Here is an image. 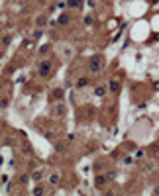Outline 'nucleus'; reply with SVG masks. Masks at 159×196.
Here are the masks:
<instances>
[{"instance_id":"obj_14","label":"nucleus","mask_w":159,"mask_h":196,"mask_svg":"<svg viewBox=\"0 0 159 196\" xmlns=\"http://www.w3.org/2000/svg\"><path fill=\"white\" fill-rule=\"evenodd\" d=\"M65 6H67V8H81L83 2H81V0H67Z\"/></svg>"},{"instance_id":"obj_1","label":"nucleus","mask_w":159,"mask_h":196,"mask_svg":"<svg viewBox=\"0 0 159 196\" xmlns=\"http://www.w3.org/2000/svg\"><path fill=\"white\" fill-rule=\"evenodd\" d=\"M53 73V59L51 57H45V59H41L39 63H37V69H36V75L39 78H49Z\"/></svg>"},{"instance_id":"obj_8","label":"nucleus","mask_w":159,"mask_h":196,"mask_svg":"<svg viewBox=\"0 0 159 196\" xmlns=\"http://www.w3.org/2000/svg\"><path fill=\"white\" fill-rule=\"evenodd\" d=\"M106 92H108V86H102V85L94 86V90H93V94L96 98H104V96H106Z\"/></svg>"},{"instance_id":"obj_23","label":"nucleus","mask_w":159,"mask_h":196,"mask_svg":"<svg viewBox=\"0 0 159 196\" xmlns=\"http://www.w3.org/2000/svg\"><path fill=\"white\" fill-rule=\"evenodd\" d=\"M144 155H145V149H137V151H136V157H137V159H141Z\"/></svg>"},{"instance_id":"obj_30","label":"nucleus","mask_w":159,"mask_h":196,"mask_svg":"<svg viewBox=\"0 0 159 196\" xmlns=\"http://www.w3.org/2000/svg\"><path fill=\"white\" fill-rule=\"evenodd\" d=\"M153 194H159V186H155V188H153Z\"/></svg>"},{"instance_id":"obj_7","label":"nucleus","mask_w":159,"mask_h":196,"mask_svg":"<svg viewBox=\"0 0 159 196\" xmlns=\"http://www.w3.org/2000/svg\"><path fill=\"white\" fill-rule=\"evenodd\" d=\"M51 114H53V116H59V118H63V116H67V106L59 102V104H57V106L51 110Z\"/></svg>"},{"instance_id":"obj_19","label":"nucleus","mask_w":159,"mask_h":196,"mask_svg":"<svg viewBox=\"0 0 159 196\" xmlns=\"http://www.w3.org/2000/svg\"><path fill=\"white\" fill-rule=\"evenodd\" d=\"M33 169H37V163H36V161H33V159H30V161H28V171H30V173H32Z\"/></svg>"},{"instance_id":"obj_15","label":"nucleus","mask_w":159,"mask_h":196,"mask_svg":"<svg viewBox=\"0 0 159 196\" xmlns=\"http://www.w3.org/2000/svg\"><path fill=\"white\" fill-rule=\"evenodd\" d=\"M106 177H108V182H110V181H114V178L118 177V171H116V169H110V171L106 173Z\"/></svg>"},{"instance_id":"obj_10","label":"nucleus","mask_w":159,"mask_h":196,"mask_svg":"<svg viewBox=\"0 0 159 196\" xmlns=\"http://www.w3.org/2000/svg\"><path fill=\"white\" fill-rule=\"evenodd\" d=\"M18 181H20V184H22V186H28V182L32 181V174H30V171H26V173H22V174H20V177H18Z\"/></svg>"},{"instance_id":"obj_12","label":"nucleus","mask_w":159,"mask_h":196,"mask_svg":"<svg viewBox=\"0 0 159 196\" xmlns=\"http://www.w3.org/2000/svg\"><path fill=\"white\" fill-rule=\"evenodd\" d=\"M36 26L37 28H45L47 26V18H45V16H37L36 18Z\"/></svg>"},{"instance_id":"obj_21","label":"nucleus","mask_w":159,"mask_h":196,"mask_svg":"<svg viewBox=\"0 0 159 196\" xmlns=\"http://www.w3.org/2000/svg\"><path fill=\"white\" fill-rule=\"evenodd\" d=\"M153 167H155V163H153V161H147V163L144 165V169L145 171H153Z\"/></svg>"},{"instance_id":"obj_24","label":"nucleus","mask_w":159,"mask_h":196,"mask_svg":"<svg viewBox=\"0 0 159 196\" xmlns=\"http://www.w3.org/2000/svg\"><path fill=\"white\" fill-rule=\"evenodd\" d=\"M110 157H112V159H120V157H122V153H120V151H112Z\"/></svg>"},{"instance_id":"obj_27","label":"nucleus","mask_w":159,"mask_h":196,"mask_svg":"<svg viewBox=\"0 0 159 196\" xmlns=\"http://www.w3.org/2000/svg\"><path fill=\"white\" fill-rule=\"evenodd\" d=\"M8 106V100L6 98H0V108H6Z\"/></svg>"},{"instance_id":"obj_9","label":"nucleus","mask_w":159,"mask_h":196,"mask_svg":"<svg viewBox=\"0 0 159 196\" xmlns=\"http://www.w3.org/2000/svg\"><path fill=\"white\" fill-rule=\"evenodd\" d=\"M30 174H32V181L33 182H41V181H43V177H45V173L41 169H33Z\"/></svg>"},{"instance_id":"obj_18","label":"nucleus","mask_w":159,"mask_h":196,"mask_svg":"<svg viewBox=\"0 0 159 196\" xmlns=\"http://www.w3.org/2000/svg\"><path fill=\"white\" fill-rule=\"evenodd\" d=\"M32 194H45V188H43V186L39 184V186H36V188L32 190Z\"/></svg>"},{"instance_id":"obj_17","label":"nucleus","mask_w":159,"mask_h":196,"mask_svg":"<svg viewBox=\"0 0 159 196\" xmlns=\"http://www.w3.org/2000/svg\"><path fill=\"white\" fill-rule=\"evenodd\" d=\"M59 98H63V90L55 88V92H53V100H59Z\"/></svg>"},{"instance_id":"obj_29","label":"nucleus","mask_w":159,"mask_h":196,"mask_svg":"<svg viewBox=\"0 0 159 196\" xmlns=\"http://www.w3.org/2000/svg\"><path fill=\"white\" fill-rule=\"evenodd\" d=\"M153 88H155V90H159V81H157V82H153Z\"/></svg>"},{"instance_id":"obj_20","label":"nucleus","mask_w":159,"mask_h":196,"mask_svg":"<svg viewBox=\"0 0 159 196\" xmlns=\"http://www.w3.org/2000/svg\"><path fill=\"white\" fill-rule=\"evenodd\" d=\"M157 151H159V143H153L151 147H149V153H151V155H157Z\"/></svg>"},{"instance_id":"obj_4","label":"nucleus","mask_w":159,"mask_h":196,"mask_svg":"<svg viewBox=\"0 0 159 196\" xmlns=\"http://www.w3.org/2000/svg\"><path fill=\"white\" fill-rule=\"evenodd\" d=\"M47 184H49V186H59V184H61V174L57 173V171H51V173H49Z\"/></svg>"},{"instance_id":"obj_16","label":"nucleus","mask_w":159,"mask_h":196,"mask_svg":"<svg viewBox=\"0 0 159 196\" xmlns=\"http://www.w3.org/2000/svg\"><path fill=\"white\" fill-rule=\"evenodd\" d=\"M122 163H124V165H132V163H134V157H132V155H124V157H122Z\"/></svg>"},{"instance_id":"obj_11","label":"nucleus","mask_w":159,"mask_h":196,"mask_svg":"<svg viewBox=\"0 0 159 196\" xmlns=\"http://www.w3.org/2000/svg\"><path fill=\"white\" fill-rule=\"evenodd\" d=\"M22 153H24V155H28V157L33 155V149H32V145L28 143V141H22Z\"/></svg>"},{"instance_id":"obj_25","label":"nucleus","mask_w":159,"mask_h":196,"mask_svg":"<svg viewBox=\"0 0 159 196\" xmlns=\"http://www.w3.org/2000/svg\"><path fill=\"white\" fill-rule=\"evenodd\" d=\"M47 51H49V45H43V47L39 49V55H45V53H47Z\"/></svg>"},{"instance_id":"obj_22","label":"nucleus","mask_w":159,"mask_h":196,"mask_svg":"<svg viewBox=\"0 0 159 196\" xmlns=\"http://www.w3.org/2000/svg\"><path fill=\"white\" fill-rule=\"evenodd\" d=\"M10 41H12V35H4L2 37V43L4 45H10Z\"/></svg>"},{"instance_id":"obj_28","label":"nucleus","mask_w":159,"mask_h":196,"mask_svg":"<svg viewBox=\"0 0 159 196\" xmlns=\"http://www.w3.org/2000/svg\"><path fill=\"white\" fill-rule=\"evenodd\" d=\"M45 137H47L49 141H53V139H55V133H45Z\"/></svg>"},{"instance_id":"obj_5","label":"nucleus","mask_w":159,"mask_h":196,"mask_svg":"<svg viewBox=\"0 0 159 196\" xmlns=\"http://www.w3.org/2000/svg\"><path fill=\"white\" fill-rule=\"evenodd\" d=\"M120 88H122V82H120L118 78H110V82H108V92L110 94H118Z\"/></svg>"},{"instance_id":"obj_3","label":"nucleus","mask_w":159,"mask_h":196,"mask_svg":"<svg viewBox=\"0 0 159 196\" xmlns=\"http://www.w3.org/2000/svg\"><path fill=\"white\" fill-rule=\"evenodd\" d=\"M89 82H90V77H89V75H81V77L75 81V88H77V90H83V88H86V86H89Z\"/></svg>"},{"instance_id":"obj_31","label":"nucleus","mask_w":159,"mask_h":196,"mask_svg":"<svg viewBox=\"0 0 159 196\" xmlns=\"http://www.w3.org/2000/svg\"><path fill=\"white\" fill-rule=\"evenodd\" d=\"M151 2H153V4H155V2H159V0H151Z\"/></svg>"},{"instance_id":"obj_32","label":"nucleus","mask_w":159,"mask_h":196,"mask_svg":"<svg viewBox=\"0 0 159 196\" xmlns=\"http://www.w3.org/2000/svg\"><path fill=\"white\" fill-rule=\"evenodd\" d=\"M0 32H2V28H0Z\"/></svg>"},{"instance_id":"obj_2","label":"nucleus","mask_w":159,"mask_h":196,"mask_svg":"<svg viewBox=\"0 0 159 196\" xmlns=\"http://www.w3.org/2000/svg\"><path fill=\"white\" fill-rule=\"evenodd\" d=\"M104 67V57L102 55H93L89 59V73L90 75H96L98 71H102Z\"/></svg>"},{"instance_id":"obj_6","label":"nucleus","mask_w":159,"mask_h":196,"mask_svg":"<svg viewBox=\"0 0 159 196\" xmlns=\"http://www.w3.org/2000/svg\"><path fill=\"white\" fill-rule=\"evenodd\" d=\"M94 184L98 186V188H102V186H106L108 184V177L100 171V173H96V177H94Z\"/></svg>"},{"instance_id":"obj_26","label":"nucleus","mask_w":159,"mask_h":196,"mask_svg":"<svg viewBox=\"0 0 159 196\" xmlns=\"http://www.w3.org/2000/svg\"><path fill=\"white\" fill-rule=\"evenodd\" d=\"M85 26H93V18H90V16L85 18Z\"/></svg>"},{"instance_id":"obj_13","label":"nucleus","mask_w":159,"mask_h":196,"mask_svg":"<svg viewBox=\"0 0 159 196\" xmlns=\"http://www.w3.org/2000/svg\"><path fill=\"white\" fill-rule=\"evenodd\" d=\"M69 22H71L69 14H61V16H59V20H57V24H59V26H67Z\"/></svg>"}]
</instances>
